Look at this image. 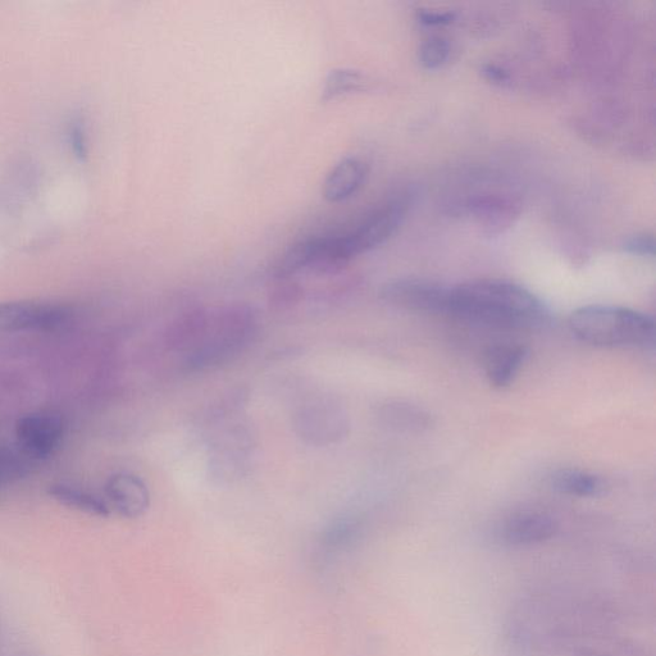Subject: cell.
I'll use <instances>...</instances> for the list:
<instances>
[{
    "instance_id": "obj_1",
    "label": "cell",
    "mask_w": 656,
    "mask_h": 656,
    "mask_svg": "<svg viewBox=\"0 0 656 656\" xmlns=\"http://www.w3.org/2000/svg\"><path fill=\"white\" fill-rule=\"evenodd\" d=\"M448 316L505 330H537L550 321L548 308L535 294L504 280L450 286Z\"/></svg>"
},
{
    "instance_id": "obj_2",
    "label": "cell",
    "mask_w": 656,
    "mask_h": 656,
    "mask_svg": "<svg viewBox=\"0 0 656 656\" xmlns=\"http://www.w3.org/2000/svg\"><path fill=\"white\" fill-rule=\"evenodd\" d=\"M572 334L599 348L648 349L655 344V322L648 314L613 305H589L571 314Z\"/></svg>"
},
{
    "instance_id": "obj_3",
    "label": "cell",
    "mask_w": 656,
    "mask_h": 656,
    "mask_svg": "<svg viewBox=\"0 0 656 656\" xmlns=\"http://www.w3.org/2000/svg\"><path fill=\"white\" fill-rule=\"evenodd\" d=\"M257 313L245 304L222 308L209 316L202 339L184 359L188 372H205L238 357L258 335Z\"/></svg>"
},
{
    "instance_id": "obj_4",
    "label": "cell",
    "mask_w": 656,
    "mask_h": 656,
    "mask_svg": "<svg viewBox=\"0 0 656 656\" xmlns=\"http://www.w3.org/2000/svg\"><path fill=\"white\" fill-rule=\"evenodd\" d=\"M450 286L434 281L400 279L382 286L381 299L409 312L448 314Z\"/></svg>"
},
{
    "instance_id": "obj_5",
    "label": "cell",
    "mask_w": 656,
    "mask_h": 656,
    "mask_svg": "<svg viewBox=\"0 0 656 656\" xmlns=\"http://www.w3.org/2000/svg\"><path fill=\"white\" fill-rule=\"evenodd\" d=\"M63 435L65 422L56 413H31L17 421V443L27 458H48L62 443Z\"/></svg>"
},
{
    "instance_id": "obj_6",
    "label": "cell",
    "mask_w": 656,
    "mask_h": 656,
    "mask_svg": "<svg viewBox=\"0 0 656 656\" xmlns=\"http://www.w3.org/2000/svg\"><path fill=\"white\" fill-rule=\"evenodd\" d=\"M65 305L45 302L0 303V332L54 330L70 320Z\"/></svg>"
},
{
    "instance_id": "obj_7",
    "label": "cell",
    "mask_w": 656,
    "mask_h": 656,
    "mask_svg": "<svg viewBox=\"0 0 656 656\" xmlns=\"http://www.w3.org/2000/svg\"><path fill=\"white\" fill-rule=\"evenodd\" d=\"M407 208L405 200H391L384 207L369 213L354 230L346 232V239L349 240L355 257L389 240L402 225Z\"/></svg>"
},
{
    "instance_id": "obj_8",
    "label": "cell",
    "mask_w": 656,
    "mask_h": 656,
    "mask_svg": "<svg viewBox=\"0 0 656 656\" xmlns=\"http://www.w3.org/2000/svg\"><path fill=\"white\" fill-rule=\"evenodd\" d=\"M348 426L343 408L327 400L305 405L295 417L298 435L317 445L335 443L343 439Z\"/></svg>"
},
{
    "instance_id": "obj_9",
    "label": "cell",
    "mask_w": 656,
    "mask_h": 656,
    "mask_svg": "<svg viewBox=\"0 0 656 656\" xmlns=\"http://www.w3.org/2000/svg\"><path fill=\"white\" fill-rule=\"evenodd\" d=\"M558 528L557 519L549 513L540 510H522L504 519L499 526L498 535L505 544L526 546L553 539L557 535Z\"/></svg>"
},
{
    "instance_id": "obj_10",
    "label": "cell",
    "mask_w": 656,
    "mask_h": 656,
    "mask_svg": "<svg viewBox=\"0 0 656 656\" xmlns=\"http://www.w3.org/2000/svg\"><path fill=\"white\" fill-rule=\"evenodd\" d=\"M530 350L519 343H501L486 350L484 369L487 381L495 389H507L525 366Z\"/></svg>"
},
{
    "instance_id": "obj_11",
    "label": "cell",
    "mask_w": 656,
    "mask_h": 656,
    "mask_svg": "<svg viewBox=\"0 0 656 656\" xmlns=\"http://www.w3.org/2000/svg\"><path fill=\"white\" fill-rule=\"evenodd\" d=\"M109 508L126 518L140 517L147 512L150 495L147 485L140 477L131 473H117L106 485Z\"/></svg>"
},
{
    "instance_id": "obj_12",
    "label": "cell",
    "mask_w": 656,
    "mask_h": 656,
    "mask_svg": "<svg viewBox=\"0 0 656 656\" xmlns=\"http://www.w3.org/2000/svg\"><path fill=\"white\" fill-rule=\"evenodd\" d=\"M369 168L363 159L346 157L341 159L323 182V197L328 202L339 203L353 197L366 184Z\"/></svg>"
},
{
    "instance_id": "obj_13",
    "label": "cell",
    "mask_w": 656,
    "mask_h": 656,
    "mask_svg": "<svg viewBox=\"0 0 656 656\" xmlns=\"http://www.w3.org/2000/svg\"><path fill=\"white\" fill-rule=\"evenodd\" d=\"M211 314L197 309L184 314L172 323L164 335V345L170 352L188 355L198 345L207 330Z\"/></svg>"
},
{
    "instance_id": "obj_14",
    "label": "cell",
    "mask_w": 656,
    "mask_h": 656,
    "mask_svg": "<svg viewBox=\"0 0 656 656\" xmlns=\"http://www.w3.org/2000/svg\"><path fill=\"white\" fill-rule=\"evenodd\" d=\"M551 489L559 494L576 498H598L607 492L608 484L603 477L582 469L563 468L551 473Z\"/></svg>"
},
{
    "instance_id": "obj_15",
    "label": "cell",
    "mask_w": 656,
    "mask_h": 656,
    "mask_svg": "<svg viewBox=\"0 0 656 656\" xmlns=\"http://www.w3.org/2000/svg\"><path fill=\"white\" fill-rule=\"evenodd\" d=\"M380 421L386 427L398 432L421 434L435 425V419L427 410L407 402H389L378 412Z\"/></svg>"
},
{
    "instance_id": "obj_16",
    "label": "cell",
    "mask_w": 656,
    "mask_h": 656,
    "mask_svg": "<svg viewBox=\"0 0 656 656\" xmlns=\"http://www.w3.org/2000/svg\"><path fill=\"white\" fill-rule=\"evenodd\" d=\"M49 495L59 504L90 516L108 517L111 514V508L106 501L74 486L63 484L50 486Z\"/></svg>"
},
{
    "instance_id": "obj_17",
    "label": "cell",
    "mask_w": 656,
    "mask_h": 656,
    "mask_svg": "<svg viewBox=\"0 0 656 656\" xmlns=\"http://www.w3.org/2000/svg\"><path fill=\"white\" fill-rule=\"evenodd\" d=\"M372 81L361 71L336 68L327 75L322 89V100L330 102L344 95L362 93L371 88Z\"/></svg>"
},
{
    "instance_id": "obj_18",
    "label": "cell",
    "mask_w": 656,
    "mask_h": 656,
    "mask_svg": "<svg viewBox=\"0 0 656 656\" xmlns=\"http://www.w3.org/2000/svg\"><path fill=\"white\" fill-rule=\"evenodd\" d=\"M24 454L0 445V487L20 480L29 471V462Z\"/></svg>"
},
{
    "instance_id": "obj_19",
    "label": "cell",
    "mask_w": 656,
    "mask_h": 656,
    "mask_svg": "<svg viewBox=\"0 0 656 656\" xmlns=\"http://www.w3.org/2000/svg\"><path fill=\"white\" fill-rule=\"evenodd\" d=\"M475 211L481 222H484L492 230L494 227H500V225L510 222V218L514 214V205L505 200L487 199L476 204Z\"/></svg>"
},
{
    "instance_id": "obj_20",
    "label": "cell",
    "mask_w": 656,
    "mask_h": 656,
    "mask_svg": "<svg viewBox=\"0 0 656 656\" xmlns=\"http://www.w3.org/2000/svg\"><path fill=\"white\" fill-rule=\"evenodd\" d=\"M449 57V41L440 36L426 40L419 49V62L427 70H436V68L444 66Z\"/></svg>"
},
{
    "instance_id": "obj_21",
    "label": "cell",
    "mask_w": 656,
    "mask_h": 656,
    "mask_svg": "<svg viewBox=\"0 0 656 656\" xmlns=\"http://www.w3.org/2000/svg\"><path fill=\"white\" fill-rule=\"evenodd\" d=\"M303 298V290L295 281L290 279L276 280V285L270 294L272 307L276 309H285L291 307Z\"/></svg>"
},
{
    "instance_id": "obj_22",
    "label": "cell",
    "mask_w": 656,
    "mask_h": 656,
    "mask_svg": "<svg viewBox=\"0 0 656 656\" xmlns=\"http://www.w3.org/2000/svg\"><path fill=\"white\" fill-rule=\"evenodd\" d=\"M623 249L626 250L627 253L633 255L653 258L655 255L654 236L649 234L632 236V238L626 240V243L623 245Z\"/></svg>"
},
{
    "instance_id": "obj_23",
    "label": "cell",
    "mask_w": 656,
    "mask_h": 656,
    "mask_svg": "<svg viewBox=\"0 0 656 656\" xmlns=\"http://www.w3.org/2000/svg\"><path fill=\"white\" fill-rule=\"evenodd\" d=\"M417 17L418 21L426 26L449 25L455 18L454 13L451 12L427 11V9L419 11Z\"/></svg>"
},
{
    "instance_id": "obj_24",
    "label": "cell",
    "mask_w": 656,
    "mask_h": 656,
    "mask_svg": "<svg viewBox=\"0 0 656 656\" xmlns=\"http://www.w3.org/2000/svg\"><path fill=\"white\" fill-rule=\"evenodd\" d=\"M482 74H484L487 80L494 82V84H505V82L510 80L508 72L495 65L485 66Z\"/></svg>"
}]
</instances>
